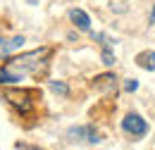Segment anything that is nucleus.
<instances>
[{
  "label": "nucleus",
  "instance_id": "obj_10",
  "mask_svg": "<svg viewBox=\"0 0 155 150\" xmlns=\"http://www.w3.org/2000/svg\"><path fill=\"white\" fill-rule=\"evenodd\" d=\"M100 60H103V64H105V67H112V64H115V53H112L110 48H103Z\"/></svg>",
  "mask_w": 155,
  "mask_h": 150
},
{
  "label": "nucleus",
  "instance_id": "obj_2",
  "mask_svg": "<svg viewBox=\"0 0 155 150\" xmlns=\"http://www.w3.org/2000/svg\"><path fill=\"white\" fill-rule=\"evenodd\" d=\"M67 138H69L72 143H91V145L100 143V136H98V131L91 126V124H84V126H69V129H67Z\"/></svg>",
  "mask_w": 155,
  "mask_h": 150
},
{
  "label": "nucleus",
  "instance_id": "obj_13",
  "mask_svg": "<svg viewBox=\"0 0 155 150\" xmlns=\"http://www.w3.org/2000/svg\"><path fill=\"white\" fill-rule=\"evenodd\" d=\"M19 150H41V148H29V145H17Z\"/></svg>",
  "mask_w": 155,
  "mask_h": 150
},
{
  "label": "nucleus",
  "instance_id": "obj_12",
  "mask_svg": "<svg viewBox=\"0 0 155 150\" xmlns=\"http://www.w3.org/2000/svg\"><path fill=\"white\" fill-rule=\"evenodd\" d=\"M136 88H138V81H136V79H127V81H124V91H127V93H134Z\"/></svg>",
  "mask_w": 155,
  "mask_h": 150
},
{
  "label": "nucleus",
  "instance_id": "obj_3",
  "mask_svg": "<svg viewBox=\"0 0 155 150\" xmlns=\"http://www.w3.org/2000/svg\"><path fill=\"white\" fill-rule=\"evenodd\" d=\"M5 98H7L10 105H15L21 114L31 112V107H34V100H31V98H34V91H24V88H19V91H7Z\"/></svg>",
  "mask_w": 155,
  "mask_h": 150
},
{
  "label": "nucleus",
  "instance_id": "obj_4",
  "mask_svg": "<svg viewBox=\"0 0 155 150\" xmlns=\"http://www.w3.org/2000/svg\"><path fill=\"white\" fill-rule=\"evenodd\" d=\"M122 129L129 133V136L138 138V136H146V133H148V124H146V119H143L141 114L129 112L124 119H122Z\"/></svg>",
  "mask_w": 155,
  "mask_h": 150
},
{
  "label": "nucleus",
  "instance_id": "obj_1",
  "mask_svg": "<svg viewBox=\"0 0 155 150\" xmlns=\"http://www.w3.org/2000/svg\"><path fill=\"white\" fill-rule=\"evenodd\" d=\"M48 55H50V48H38V50H31L24 55L10 57L0 67V83H19L24 81V76L43 72Z\"/></svg>",
  "mask_w": 155,
  "mask_h": 150
},
{
  "label": "nucleus",
  "instance_id": "obj_9",
  "mask_svg": "<svg viewBox=\"0 0 155 150\" xmlns=\"http://www.w3.org/2000/svg\"><path fill=\"white\" fill-rule=\"evenodd\" d=\"M50 91L58 95H69V88H67V83H62V81H50Z\"/></svg>",
  "mask_w": 155,
  "mask_h": 150
},
{
  "label": "nucleus",
  "instance_id": "obj_6",
  "mask_svg": "<svg viewBox=\"0 0 155 150\" xmlns=\"http://www.w3.org/2000/svg\"><path fill=\"white\" fill-rule=\"evenodd\" d=\"M21 45H24V36H12V38H0V53H15V50H19Z\"/></svg>",
  "mask_w": 155,
  "mask_h": 150
},
{
  "label": "nucleus",
  "instance_id": "obj_8",
  "mask_svg": "<svg viewBox=\"0 0 155 150\" xmlns=\"http://www.w3.org/2000/svg\"><path fill=\"white\" fill-rule=\"evenodd\" d=\"M138 64H141L143 69H148V72H155V50L138 55Z\"/></svg>",
  "mask_w": 155,
  "mask_h": 150
},
{
  "label": "nucleus",
  "instance_id": "obj_5",
  "mask_svg": "<svg viewBox=\"0 0 155 150\" xmlns=\"http://www.w3.org/2000/svg\"><path fill=\"white\" fill-rule=\"evenodd\" d=\"M69 19L74 21V26H77L79 31H91V17H88L84 10L72 7V10H69Z\"/></svg>",
  "mask_w": 155,
  "mask_h": 150
},
{
  "label": "nucleus",
  "instance_id": "obj_11",
  "mask_svg": "<svg viewBox=\"0 0 155 150\" xmlns=\"http://www.w3.org/2000/svg\"><path fill=\"white\" fill-rule=\"evenodd\" d=\"M93 38H96V41H100L105 48H112V43H117V41H112V38H107L105 34H93Z\"/></svg>",
  "mask_w": 155,
  "mask_h": 150
},
{
  "label": "nucleus",
  "instance_id": "obj_7",
  "mask_svg": "<svg viewBox=\"0 0 155 150\" xmlns=\"http://www.w3.org/2000/svg\"><path fill=\"white\" fill-rule=\"evenodd\" d=\"M115 76L112 74H103V76H96V88L98 91H103V93H107V91H115Z\"/></svg>",
  "mask_w": 155,
  "mask_h": 150
}]
</instances>
